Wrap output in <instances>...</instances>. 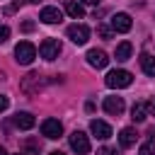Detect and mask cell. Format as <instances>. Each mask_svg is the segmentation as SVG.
<instances>
[{"mask_svg": "<svg viewBox=\"0 0 155 155\" xmlns=\"http://www.w3.org/2000/svg\"><path fill=\"white\" fill-rule=\"evenodd\" d=\"M104 82H107V87H111V90H121V87H128V85L133 82V75H131L128 70H109L107 78H104Z\"/></svg>", "mask_w": 155, "mask_h": 155, "instance_id": "6da1fadb", "label": "cell"}, {"mask_svg": "<svg viewBox=\"0 0 155 155\" xmlns=\"http://www.w3.org/2000/svg\"><path fill=\"white\" fill-rule=\"evenodd\" d=\"M34 58H36V48H34V44H29V41H19V44L15 46V61H17L19 65H29Z\"/></svg>", "mask_w": 155, "mask_h": 155, "instance_id": "7a4b0ae2", "label": "cell"}, {"mask_svg": "<svg viewBox=\"0 0 155 155\" xmlns=\"http://www.w3.org/2000/svg\"><path fill=\"white\" fill-rule=\"evenodd\" d=\"M68 39L73 41V44H78V46H82V44H87V39H90V27H85V24H70L68 27Z\"/></svg>", "mask_w": 155, "mask_h": 155, "instance_id": "3957f363", "label": "cell"}, {"mask_svg": "<svg viewBox=\"0 0 155 155\" xmlns=\"http://www.w3.org/2000/svg\"><path fill=\"white\" fill-rule=\"evenodd\" d=\"M39 53H41V58H46V61L58 58V53H61V41H58V39H44L41 46H39Z\"/></svg>", "mask_w": 155, "mask_h": 155, "instance_id": "277c9868", "label": "cell"}, {"mask_svg": "<svg viewBox=\"0 0 155 155\" xmlns=\"http://www.w3.org/2000/svg\"><path fill=\"white\" fill-rule=\"evenodd\" d=\"M61 133H63V124H61L58 119H44V124H41V136L56 140V138H61Z\"/></svg>", "mask_w": 155, "mask_h": 155, "instance_id": "5b68a950", "label": "cell"}, {"mask_svg": "<svg viewBox=\"0 0 155 155\" xmlns=\"http://www.w3.org/2000/svg\"><path fill=\"white\" fill-rule=\"evenodd\" d=\"M70 148L78 153V155H87L90 153V140L82 131H73L70 133Z\"/></svg>", "mask_w": 155, "mask_h": 155, "instance_id": "8992f818", "label": "cell"}, {"mask_svg": "<svg viewBox=\"0 0 155 155\" xmlns=\"http://www.w3.org/2000/svg\"><path fill=\"white\" fill-rule=\"evenodd\" d=\"M87 63H90L92 68H107L109 58H107V53H104L102 48H90V51H87Z\"/></svg>", "mask_w": 155, "mask_h": 155, "instance_id": "52a82bcc", "label": "cell"}, {"mask_svg": "<svg viewBox=\"0 0 155 155\" xmlns=\"http://www.w3.org/2000/svg\"><path fill=\"white\" fill-rule=\"evenodd\" d=\"M124 97H104V111L111 114V116H119L124 114Z\"/></svg>", "mask_w": 155, "mask_h": 155, "instance_id": "ba28073f", "label": "cell"}, {"mask_svg": "<svg viewBox=\"0 0 155 155\" xmlns=\"http://www.w3.org/2000/svg\"><path fill=\"white\" fill-rule=\"evenodd\" d=\"M39 87H41V75H39V73H29V75L22 80V90H24L27 94H36Z\"/></svg>", "mask_w": 155, "mask_h": 155, "instance_id": "9c48e42d", "label": "cell"}, {"mask_svg": "<svg viewBox=\"0 0 155 155\" xmlns=\"http://www.w3.org/2000/svg\"><path fill=\"white\" fill-rule=\"evenodd\" d=\"M39 19H41L44 24H56V22L63 19V12H61L58 7H44V10L39 12Z\"/></svg>", "mask_w": 155, "mask_h": 155, "instance_id": "30bf717a", "label": "cell"}, {"mask_svg": "<svg viewBox=\"0 0 155 155\" xmlns=\"http://www.w3.org/2000/svg\"><path fill=\"white\" fill-rule=\"evenodd\" d=\"M111 29H114V31H121V34L128 31V29H131V17H128L126 12H116V15L111 17Z\"/></svg>", "mask_w": 155, "mask_h": 155, "instance_id": "8fae6325", "label": "cell"}, {"mask_svg": "<svg viewBox=\"0 0 155 155\" xmlns=\"http://www.w3.org/2000/svg\"><path fill=\"white\" fill-rule=\"evenodd\" d=\"M90 131H92L99 140H107V138L111 136V126H109V124H104V121H99V119H94V121L90 124Z\"/></svg>", "mask_w": 155, "mask_h": 155, "instance_id": "7c38bea8", "label": "cell"}, {"mask_svg": "<svg viewBox=\"0 0 155 155\" xmlns=\"http://www.w3.org/2000/svg\"><path fill=\"white\" fill-rule=\"evenodd\" d=\"M15 126L22 128V131H29V128L34 126V116H31L29 111H17V114H15Z\"/></svg>", "mask_w": 155, "mask_h": 155, "instance_id": "4fadbf2b", "label": "cell"}, {"mask_svg": "<svg viewBox=\"0 0 155 155\" xmlns=\"http://www.w3.org/2000/svg\"><path fill=\"white\" fill-rule=\"evenodd\" d=\"M145 116H148V104L145 102H136L133 109H131V119L140 124V121H145Z\"/></svg>", "mask_w": 155, "mask_h": 155, "instance_id": "5bb4252c", "label": "cell"}, {"mask_svg": "<svg viewBox=\"0 0 155 155\" xmlns=\"http://www.w3.org/2000/svg\"><path fill=\"white\" fill-rule=\"evenodd\" d=\"M136 131L133 128H121V133H119V143H121V148H131L133 143H136Z\"/></svg>", "mask_w": 155, "mask_h": 155, "instance_id": "9a60e30c", "label": "cell"}, {"mask_svg": "<svg viewBox=\"0 0 155 155\" xmlns=\"http://www.w3.org/2000/svg\"><path fill=\"white\" fill-rule=\"evenodd\" d=\"M140 68H143L145 75L155 78V58H153L150 53H140Z\"/></svg>", "mask_w": 155, "mask_h": 155, "instance_id": "2e32d148", "label": "cell"}, {"mask_svg": "<svg viewBox=\"0 0 155 155\" xmlns=\"http://www.w3.org/2000/svg\"><path fill=\"white\" fill-rule=\"evenodd\" d=\"M65 12H68L73 19H80V17L85 15V7H82L80 2H75V0H68V2H65Z\"/></svg>", "mask_w": 155, "mask_h": 155, "instance_id": "e0dca14e", "label": "cell"}, {"mask_svg": "<svg viewBox=\"0 0 155 155\" xmlns=\"http://www.w3.org/2000/svg\"><path fill=\"white\" fill-rule=\"evenodd\" d=\"M131 51H133V46H131L128 41H121V44L116 46V53H114V56H116V61H128V58H131Z\"/></svg>", "mask_w": 155, "mask_h": 155, "instance_id": "ac0fdd59", "label": "cell"}, {"mask_svg": "<svg viewBox=\"0 0 155 155\" xmlns=\"http://www.w3.org/2000/svg\"><path fill=\"white\" fill-rule=\"evenodd\" d=\"M138 155H155V140L143 143V145H140V150H138Z\"/></svg>", "mask_w": 155, "mask_h": 155, "instance_id": "d6986e66", "label": "cell"}, {"mask_svg": "<svg viewBox=\"0 0 155 155\" xmlns=\"http://www.w3.org/2000/svg\"><path fill=\"white\" fill-rule=\"evenodd\" d=\"M97 31H99V36H102V39H111V29H109L107 24H99V27H97Z\"/></svg>", "mask_w": 155, "mask_h": 155, "instance_id": "ffe728a7", "label": "cell"}, {"mask_svg": "<svg viewBox=\"0 0 155 155\" xmlns=\"http://www.w3.org/2000/svg\"><path fill=\"white\" fill-rule=\"evenodd\" d=\"M7 36H10V29H7L5 24H0V44H5V41H7Z\"/></svg>", "mask_w": 155, "mask_h": 155, "instance_id": "44dd1931", "label": "cell"}, {"mask_svg": "<svg viewBox=\"0 0 155 155\" xmlns=\"http://www.w3.org/2000/svg\"><path fill=\"white\" fill-rule=\"evenodd\" d=\"M10 107V99H7V94H0V111H5Z\"/></svg>", "mask_w": 155, "mask_h": 155, "instance_id": "7402d4cb", "label": "cell"}, {"mask_svg": "<svg viewBox=\"0 0 155 155\" xmlns=\"http://www.w3.org/2000/svg\"><path fill=\"white\" fill-rule=\"evenodd\" d=\"M97 155H116V150H114V148H99Z\"/></svg>", "mask_w": 155, "mask_h": 155, "instance_id": "603a6c76", "label": "cell"}, {"mask_svg": "<svg viewBox=\"0 0 155 155\" xmlns=\"http://www.w3.org/2000/svg\"><path fill=\"white\" fill-rule=\"evenodd\" d=\"M34 29V22H22V31H31Z\"/></svg>", "mask_w": 155, "mask_h": 155, "instance_id": "cb8c5ba5", "label": "cell"}, {"mask_svg": "<svg viewBox=\"0 0 155 155\" xmlns=\"http://www.w3.org/2000/svg\"><path fill=\"white\" fill-rule=\"evenodd\" d=\"M148 109H150V111H153V116H155V99H150V102H148Z\"/></svg>", "mask_w": 155, "mask_h": 155, "instance_id": "d4e9b609", "label": "cell"}, {"mask_svg": "<svg viewBox=\"0 0 155 155\" xmlns=\"http://www.w3.org/2000/svg\"><path fill=\"white\" fill-rule=\"evenodd\" d=\"M82 2H87V5H99L102 0H82Z\"/></svg>", "mask_w": 155, "mask_h": 155, "instance_id": "484cf974", "label": "cell"}, {"mask_svg": "<svg viewBox=\"0 0 155 155\" xmlns=\"http://www.w3.org/2000/svg\"><path fill=\"white\" fill-rule=\"evenodd\" d=\"M48 155H63V153H61V150H53V153H48Z\"/></svg>", "mask_w": 155, "mask_h": 155, "instance_id": "4316f807", "label": "cell"}, {"mask_svg": "<svg viewBox=\"0 0 155 155\" xmlns=\"http://www.w3.org/2000/svg\"><path fill=\"white\" fill-rule=\"evenodd\" d=\"M0 155H7V153H5V148H0Z\"/></svg>", "mask_w": 155, "mask_h": 155, "instance_id": "83f0119b", "label": "cell"}, {"mask_svg": "<svg viewBox=\"0 0 155 155\" xmlns=\"http://www.w3.org/2000/svg\"><path fill=\"white\" fill-rule=\"evenodd\" d=\"M27 2H39V0H27Z\"/></svg>", "mask_w": 155, "mask_h": 155, "instance_id": "f1b7e54d", "label": "cell"}]
</instances>
